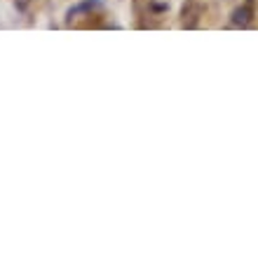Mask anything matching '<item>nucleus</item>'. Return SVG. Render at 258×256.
I'll use <instances>...</instances> for the list:
<instances>
[{
  "instance_id": "obj_1",
  "label": "nucleus",
  "mask_w": 258,
  "mask_h": 256,
  "mask_svg": "<svg viewBox=\"0 0 258 256\" xmlns=\"http://www.w3.org/2000/svg\"><path fill=\"white\" fill-rule=\"evenodd\" d=\"M232 21H235V24H247V21H249V9H237L235 17H232Z\"/></svg>"
}]
</instances>
